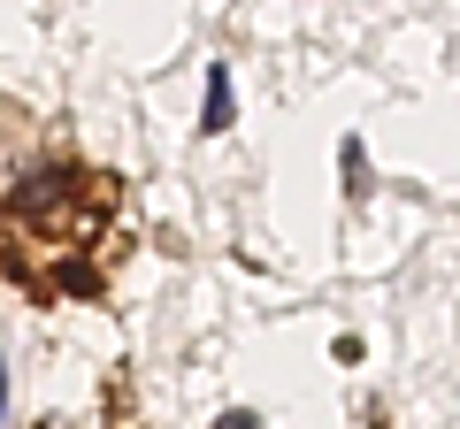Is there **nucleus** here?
Here are the masks:
<instances>
[{"label":"nucleus","instance_id":"obj_2","mask_svg":"<svg viewBox=\"0 0 460 429\" xmlns=\"http://www.w3.org/2000/svg\"><path fill=\"white\" fill-rule=\"evenodd\" d=\"M230 108H238V100H230V69L215 62V69H208V108H199V131H230Z\"/></svg>","mask_w":460,"mask_h":429},{"label":"nucleus","instance_id":"obj_1","mask_svg":"<svg viewBox=\"0 0 460 429\" xmlns=\"http://www.w3.org/2000/svg\"><path fill=\"white\" fill-rule=\"evenodd\" d=\"M16 223H84L93 214V192H84V169L47 162V169H23L16 192H8Z\"/></svg>","mask_w":460,"mask_h":429}]
</instances>
